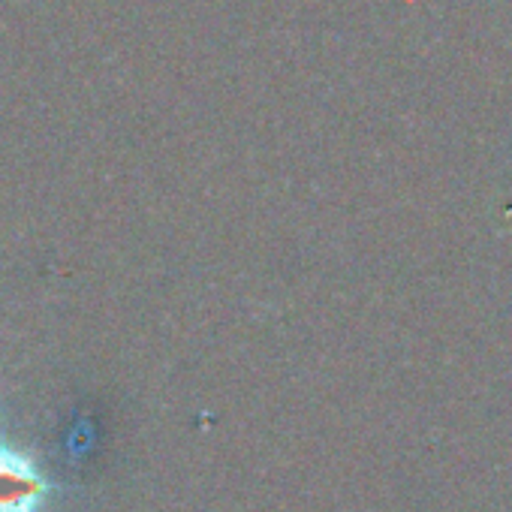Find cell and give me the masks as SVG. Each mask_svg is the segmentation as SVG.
Masks as SVG:
<instances>
[{
  "label": "cell",
  "instance_id": "6da1fadb",
  "mask_svg": "<svg viewBox=\"0 0 512 512\" xmlns=\"http://www.w3.org/2000/svg\"><path fill=\"white\" fill-rule=\"evenodd\" d=\"M52 494V482L31 455L0 443V512H40Z\"/></svg>",
  "mask_w": 512,
  "mask_h": 512
}]
</instances>
